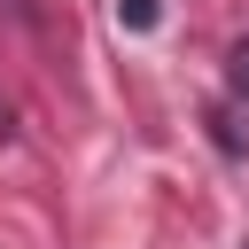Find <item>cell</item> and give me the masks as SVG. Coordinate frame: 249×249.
<instances>
[{"instance_id":"obj_1","label":"cell","mask_w":249,"mask_h":249,"mask_svg":"<svg viewBox=\"0 0 249 249\" xmlns=\"http://www.w3.org/2000/svg\"><path fill=\"white\" fill-rule=\"evenodd\" d=\"M226 86H233V93H249V39L226 54Z\"/></svg>"}]
</instances>
